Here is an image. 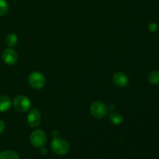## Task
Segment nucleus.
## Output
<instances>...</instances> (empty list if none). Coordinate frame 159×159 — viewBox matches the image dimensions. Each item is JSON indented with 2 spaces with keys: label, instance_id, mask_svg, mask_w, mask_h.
I'll list each match as a JSON object with an SVG mask.
<instances>
[{
  "label": "nucleus",
  "instance_id": "12",
  "mask_svg": "<svg viewBox=\"0 0 159 159\" xmlns=\"http://www.w3.org/2000/svg\"><path fill=\"white\" fill-rule=\"evenodd\" d=\"M110 120L115 125H119L124 120L123 116L118 112H112L110 114Z\"/></svg>",
  "mask_w": 159,
  "mask_h": 159
},
{
  "label": "nucleus",
  "instance_id": "1",
  "mask_svg": "<svg viewBox=\"0 0 159 159\" xmlns=\"http://www.w3.org/2000/svg\"><path fill=\"white\" fill-rule=\"evenodd\" d=\"M51 149L57 155H64L69 152L70 146L66 140L61 138H54L51 142Z\"/></svg>",
  "mask_w": 159,
  "mask_h": 159
},
{
  "label": "nucleus",
  "instance_id": "2",
  "mask_svg": "<svg viewBox=\"0 0 159 159\" xmlns=\"http://www.w3.org/2000/svg\"><path fill=\"white\" fill-rule=\"evenodd\" d=\"M90 113L97 119H102L104 118L108 113V107L100 101L93 102L90 107Z\"/></svg>",
  "mask_w": 159,
  "mask_h": 159
},
{
  "label": "nucleus",
  "instance_id": "9",
  "mask_svg": "<svg viewBox=\"0 0 159 159\" xmlns=\"http://www.w3.org/2000/svg\"><path fill=\"white\" fill-rule=\"evenodd\" d=\"M12 106V101L9 96H0V112H6L10 109Z\"/></svg>",
  "mask_w": 159,
  "mask_h": 159
},
{
  "label": "nucleus",
  "instance_id": "13",
  "mask_svg": "<svg viewBox=\"0 0 159 159\" xmlns=\"http://www.w3.org/2000/svg\"><path fill=\"white\" fill-rule=\"evenodd\" d=\"M148 79L149 83L152 84V85H156L159 84V71H152V72L149 73L148 77Z\"/></svg>",
  "mask_w": 159,
  "mask_h": 159
},
{
  "label": "nucleus",
  "instance_id": "8",
  "mask_svg": "<svg viewBox=\"0 0 159 159\" xmlns=\"http://www.w3.org/2000/svg\"><path fill=\"white\" fill-rule=\"evenodd\" d=\"M113 83L118 87L124 88L128 85L129 79L127 75L124 72H116L113 75Z\"/></svg>",
  "mask_w": 159,
  "mask_h": 159
},
{
  "label": "nucleus",
  "instance_id": "11",
  "mask_svg": "<svg viewBox=\"0 0 159 159\" xmlns=\"http://www.w3.org/2000/svg\"><path fill=\"white\" fill-rule=\"evenodd\" d=\"M0 159H20L17 153L13 151H4L0 153Z\"/></svg>",
  "mask_w": 159,
  "mask_h": 159
},
{
  "label": "nucleus",
  "instance_id": "15",
  "mask_svg": "<svg viewBox=\"0 0 159 159\" xmlns=\"http://www.w3.org/2000/svg\"><path fill=\"white\" fill-rule=\"evenodd\" d=\"M148 29L151 32H156L157 30H158V25L155 23H151L150 24L148 25Z\"/></svg>",
  "mask_w": 159,
  "mask_h": 159
},
{
  "label": "nucleus",
  "instance_id": "7",
  "mask_svg": "<svg viewBox=\"0 0 159 159\" xmlns=\"http://www.w3.org/2000/svg\"><path fill=\"white\" fill-rule=\"evenodd\" d=\"M28 124L31 127H37L41 122V115L37 109H33L30 111L27 116Z\"/></svg>",
  "mask_w": 159,
  "mask_h": 159
},
{
  "label": "nucleus",
  "instance_id": "16",
  "mask_svg": "<svg viewBox=\"0 0 159 159\" xmlns=\"http://www.w3.org/2000/svg\"><path fill=\"white\" fill-rule=\"evenodd\" d=\"M5 127H6V125H5V123L3 122L2 120H0V134L3 133V131H4V130H5Z\"/></svg>",
  "mask_w": 159,
  "mask_h": 159
},
{
  "label": "nucleus",
  "instance_id": "10",
  "mask_svg": "<svg viewBox=\"0 0 159 159\" xmlns=\"http://www.w3.org/2000/svg\"><path fill=\"white\" fill-rule=\"evenodd\" d=\"M5 42H6V44L9 48H12L15 47L18 43V37L16 34H9L6 36V39H5Z\"/></svg>",
  "mask_w": 159,
  "mask_h": 159
},
{
  "label": "nucleus",
  "instance_id": "5",
  "mask_svg": "<svg viewBox=\"0 0 159 159\" xmlns=\"http://www.w3.org/2000/svg\"><path fill=\"white\" fill-rule=\"evenodd\" d=\"M13 106L16 110L19 112H26L31 107L30 100L25 96H18L14 99Z\"/></svg>",
  "mask_w": 159,
  "mask_h": 159
},
{
  "label": "nucleus",
  "instance_id": "6",
  "mask_svg": "<svg viewBox=\"0 0 159 159\" xmlns=\"http://www.w3.org/2000/svg\"><path fill=\"white\" fill-rule=\"evenodd\" d=\"M2 57L3 61L8 65H14L18 61V54L11 48H6L2 51Z\"/></svg>",
  "mask_w": 159,
  "mask_h": 159
},
{
  "label": "nucleus",
  "instance_id": "14",
  "mask_svg": "<svg viewBox=\"0 0 159 159\" xmlns=\"http://www.w3.org/2000/svg\"><path fill=\"white\" fill-rule=\"evenodd\" d=\"M9 10V5L6 0H0V16H5Z\"/></svg>",
  "mask_w": 159,
  "mask_h": 159
},
{
  "label": "nucleus",
  "instance_id": "3",
  "mask_svg": "<svg viewBox=\"0 0 159 159\" xmlns=\"http://www.w3.org/2000/svg\"><path fill=\"white\" fill-rule=\"evenodd\" d=\"M30 140V143L33 146L41 148L45 145L47 142V134L42 130H34L31 134Z\"/></svg>",
  "mask_w": 159,
  "mask_h": 159
},
{
  "label": "nucleus",
  "instance_id": "4",
  "mask_svg": "<svg viewBox=\"0 0 159 159\" xmlns=\"http://www.w3.org/2000/svg\"><path fill=\"white\" fill-rule=\"evenodd\" d=\"M28 82L31 87L36 89H40L45 85V78L39 71H34L28 77Z\"/></svg>",
  "mask_w": 159,
  "mask_h": 159
}]
</instances>
